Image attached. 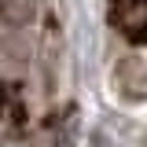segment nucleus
<instances>
[{
    "instance_id": "f03ea898",
    "label": "nucleus",
    "mask_w": 147,
    "mask_h": 147,
    "mask_svg": "<svg viewBox=\"0 0 147 147\" xmlns=\"http://www.w3.org/2000/svg\"><path fill=\"white\" fill-rule=\"evenodd\" d=\"M99 147H121V144H110V140H99Z\"/></svg>"
},
{
    "instance_id": "f257e3e1",
    "label": "nucleus",
    "mask_w": 147,
    "mask_h": 147,
    "mask_svg": "<svg viewBox=\"0 0 147 147\" xmlns=\"http://www.w3.org/2000/svg\"><path fill=\"white\" fill-rule=\"evenodd\" d=\"M40 11V0H0V18L7 26H30Z\"/></svg>"
}]
</instances>
